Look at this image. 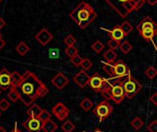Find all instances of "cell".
<instances>
[{
	"mask_svg": "<svg viewBox=\"0 0 157 132\" xmlns=\"http://www.w3.org/2000/svg\"><path fill=\"white\" fill-rule=\"evenodd\" d=\"M44 82L33 72L26 71L19 85L15 87L20 93V99L26 105H32L39 97V89Z\"/></svg>",
	"mask_w": 157,
	"mask_h": 132,
	"instance_id": "6da1fadb",
	"label": "cell"
},
{
	"mask_svg": "<svg viewBox=\"0 0 157 132\" xmlns=\"http://www.w3.org/2000/svg\"><path fill=\"white\" fill-rule=\"evenodd\" d=\"M69 17L80 28L85 29L97 18V13L89 3L82 1L69 13Z\"/></svg>",
	"mask_w": 157,
	"mask_h": 132,
	"instance_id": "7a4b0ae2",
	"label": "cell"
},
{
	"mask_svg": "<svg viewBox=\"0 0 157 132\" xmlns=\"http://www.w3.org/2000/svg\"><path fill=\"white\" fill-rule=\"evenodd\" d=\"M121 18H126L132 11H138L146 0H105Z\"/></svg>",
	"mask_w": 157,
	"mask_h": 132,
	"instance_id": "3957f363",
	"label": "cell"
},
{
	"mask_svg": "<svg viewBox=\"0 0 157 132\" xmlns=\"http://www.w3.org/2000/svg\"><path fill=\"white\" fill-rule=\"evenodd\" d=\"M123 87L126 97L128 99H132L141 90L140 83L138 81V80L133 78L131 74L123 80Z\"/></svg>",
	"mask_w": 157,
	"mask_h": 132,
	"instance_id": "277c9868",
	"label": "cell"
},
{
	"mask_svg": "<svg viewBox=\"0 0 157 132\" xmlns=\"http://www.w3.org/2000/svg\"><path fill=\"white\" fill-rule=\"evenodd\" d=\"M113 112L112 105L108 103L107 100H104L100 102L94 109V114L98 116L100 122L105 121Z\"/></svg>",
	"mask_w": 157,
	"mask_h": 132,
	"instance_id": "5b68a950",
	"label": "cell"
},
{
	"mask_svg": "<svg viewBox=\"0 0 157 132\" xmlns=\"http://www.w3.org/2000/svg\"><path fill=\"white\" fill-rule=\"evenodd\" d=\"M94 92H101L103 89H105L106 86H108L106 82V79L103 78L99 73H94L93 76H91L89 84H88Z\"/></svg>",
	"mask_w": 157,
	"mask_h": 132,
	"instance_id": "8992f818",
	"label": "cell"
},
{
	"mask_svg": "<svg viewBox=\"0 0 157 132\" xmlns=\"http://www.w3.org/2000/svg\"><path fill=\"white\" fill-rule=\"evenodd\" d=\"M111 92H112V95H113L112 100L117 104H119L124 100V98L126 97L124 87H123V81L120 83H117L116 85L111 86Z\"/></svg>",
	"mask_w": 157,
	"mask_h": 132,
	"instance_id": "52a82bcc",
	"label": "cell"
},
{
	"mask_svg": "<svg viewBox=\"0 0 157 132\" xmlns=\"http://www.w3.org/2000/svg\"><path fill=\"white\" fill-rule=\"evenodd\" d=\"M115 65V76L117 78L124 79L130 75V70L128 66L124 63L123 60H118L114 62Z\"/></svg>",
	"mask_w": 157,
	"mask_h": 132,
	"instance_id": "ba28073f",
	"label": "cell"
},
{
	"mask_svg": "<svg viewBox=\"0 0 157 132\" xmlns=\"http://www.w3.org/2000/svg\"><path fill=\"white\" fill-rule=\"evenodd\" d=\"M12 87L11 73L7 69H2L0 70V88L6 91Z\"/></svg>",
	"mask_w": 157,
	"mask_h": 132,
	"instance_id": "9c48e42d",
	"label": "cell"
},
{
	"mask_svg": "<svg viewBox=\"0 0 157 132\" xmlns=\"http://www.w3.org/2000/svg\"><path fill=\"white\" fill-rule=\"evenodd\" d=\"M23 126L29 132H40L43 129V123L39 118L29 117L25 122H23Z\"/></svg>",
	"mask_w": 157,
	"mask_h": 132,
	"instance_id": "30bf717a",
	"label": "cell"
},
{
	"mask_svg": "<svg viewBox=\"0 0 157 132\" xmlns=\"http://www.w3.org/2000/svg\"><path fill=\"white\" fill-rule=\"evenodd\" d=\"M90 79L91 77L88 75V73L85 70H82L73 77V81L77 83L81 88H84L89 84Z\"/></svg>",
	"mask_w": 157,
	"mask_h": 132,
	"instance_id": "8fae6325",
	"label": "cell"
},
{
	"mask_svg": "<svg viewBox=\"0 0 157 132\" xmlns=\"http://www.w3.org/2000/svg\"><path fill=\"white\" fill-rule=\"evenodd\" d=\"M137 30L139 33L144 30H157V24L151 20V18H150L149 16H146L137 25Z\"/></svg>",
	"mask_w": 157,
	"mask_h": 132,
	"instance_id": "7c38bea8",
	"label": "cell"
},
{
	"mask_svg": "<svg viewBox=\"0 0 157 132\" xmlns=\"http://www.w3.org/2000/svg\"><path fill=\"white\" fill-rule=\"evenodd\" d=\"M36 40L43 45L45 46L48 44L52 40H53V34L45 28H43L36 35H35Z\"/></svg>",
	"mask_w": 157,
	"mask_h": 132,
	"instance_id": "4fadbf2b",
	"label": "cell"
},
{
	"mask_svg": "<svg viewBox=\"0 0 157 132\" xmlns=\"http://www.w3.org/2000/svg\"><path fill=\"white\" fill-rule=\"evenodd\" d=\"M52 84L58 90H63L69 82V80L67 77H66L63 73L59 72L57 73L52 80H51Z\"/></svg>",
	"mask_w": 157,
	"mask_h": 132,
	"instance_id": "5bb4252c",
	"label": "cell"
},
{
	"mask_svg": "<svg viewBox=\"0 0 157 132\" xmlns=\"http://www.w3.org/2000/svg\"><path fill=\"white\" fill-rule=\"evenodd\" d=\"M103 30L105 31V32H107L109 33V36L111 38L116 39V40H118V41H122L126 37L125 33L123 32V31H122V29L120 28L119 25L115 26L112 30H106V29H103Z\"/></svg>",
	"mask_w": 157,
	"mask_h": 132,
	"instance_id": "9a60e30c",
	"label": "cell"
},
{
	"mask_svg": "<svg viewBox=\"0 0 157 132\" xmlns=\"http://www.w3.org/2000/svg\"><path fill=\"white\" fill-rule=\"evenodd\" d=\"M43 111V109L36 104H33L31 105V107L28 109L27 111V115L29 117H33V118H38V116L40 115L41 112Z\"/></svg>",
	"mask_w": 157,
	"mask_h": 132,
	"instance_id": "2e32d148",
	"label": "cell"
},
{
	"mask_svg": "<svg viewBox=\"0 0 157 132\" xmlns=\"http://www.w3.org/2000/svg\"><path fill=\"white\" fill-rule=\"evenodd\" d=\"M140 35L147 42H152L153 38L157 35V30H144L140 32Z\"/></svg>",
	"mask_w": 157,
	"mask_h": 132,
	"instance_id": "e0dca14e",
	"label": "cell"
},
{
	"mask_svg": "<svg viewBox=\"0 0 157 132\" xmlns=\"http://www.w3.org/2000/svg\"><path fill=\"white\" fill-rule=\"evenodd\" d=\"M117 55L115 52V50L110 49V48L108 50H106L104 54V58L108 63H114L115 60L117 59Z\"/></svg>",
	"mask_w": 157,
	"mask_h": 132,
	"instance_id": "ac0fdd59",
	"label": "cell"
},
{
	"mask_svg": "<svg viewBox=\"0 0 157 132\" xmlns=\"http://www.w3.org/2000/svg\"><path fill=\"white\" fill-rule=\"evenodd\" d=\"M57 128V125L52 120L49 119L48 121H46L45 123L43 124V129L44 132H55V130H56Z\"/></svg>",
	"mask_w": 157,
	"mask_h": 132,
	"instance_id": "d6986e66",
	"label": "cell"
},
{
	"mask_svg": "<svg viewBox=\"0 0 157 132\" xmlns=\"http://www.w3.org/2000/svg\"><path fill=\"white\" fill-rule=\"evenodd\" d=\"M103 70L108 74L110 77H114L115 76V65L114 63H104L103 64Z\"/></svg>",
	"mask_w": 157,
	"mask_h": 132,
	"instance_id": "ffe728a7",
	"label": "cell"
},
{
	"mask_svg": "<svg viewBox=\"0 0 157 132\" xmlns=\"http://www.w3.org/2000/svg\"><path fill=\"white\" fill-rule=\"evenodd\" d=\"M16 51H17L21 55H25L30 51V47H29L24 42H21V43L16 46Z\"/></svg>",
	"mask_w": 157,
	"mask_h": 132,
	"instance_id": "44dd1931",
	"label": "cell"
},
{
	"mask_svg": "<svg viewBox=\"0 0 157 132\" xmlns=\"http://www.w3.org/2000/svg\"><path fill=\"white\" fill-rule=\"evenodd\" d=\"M8 97H9V99L10 101L15 103V102H17L20 99V93H19V92L17 91V89L15 87H11L10 91L8 93Z\"/></svg>",
	"mask_w": 157,
	"mask_h": 132,
	"instance_id": "7402d4cb",
	"label": "cell"
},
{
	"mask_svg": "<svg viewBox=\"0 0 157 132\" xmlns=\"http://www.w3.org/2000/svg\"><path fill=\"white\" fill-rule=\"evenodd\" d=\"M119 26H120V28L122 29V31H123V32L125 33L126 36L128 35V34L132 32V30H133L132 25H131V24L129 23V21H123Z\"/></svg>",
	"mask_w": 157,
	"mask_h": 132,
	"instance_id": "603a6c76",
	"label": "cell"
},
{
	"mask_svg": "<svg viewBox=\"0 0 157 132\" xmlns=\"http://www.w3.org/2000/svg\"><path fill=\"white\" fill-rule=\"evenodd\" d=\"M80 106H81L85 112H88V111H90V109L93 108L94 104H93V102H92L89 98H85V99H83V100L81 102Z\"/></svg>",
	"mask_w": 157,
	"mask_h": 132,
	"instance_id": "cb8c5ba5",
	"label": "cell"
},
{
	"mask_svg": "<svg viewBox=\"0 0 157 132\" xmlns=\"http://www.w3.org/2000/svg\"><path fill=\"white\" fill-rule=\"evenodd\" d=\"M61 128L64 132H72L75 129V125L70 120H66L61 126Z\"/></svg>",
	"mask_w": 157,
	"mask_h": 132,
	"instance_id": "d4e9b609",
	"label": "cell"
},
{
	"mask_svg": "<svg viewBox=\"0 0 157 132\" xmlns=\"http://www.w3.org/2000/svg\"><path fill=\"white\" fill-rule=\"evenodd\" d=\"M11 79H12V87H17L22 79V75H21L18 71H14L11 73Z\"/></svg>",
	"mask_w": 157,
	"mask_h": 132,
	"instance_id": "484cf974",
	"label": "cell"
},
{
	"mask_svg": "<svg viewBox=\"0 0 157 132\" xmlns=\"http://www.w3.org/2000/svg\"><path fill=\"white\" fill-rule=\"evenodd\" d=\"M130 125H131V126H132L134 129L139 130L140 128H141V127H142V126L144 125V123H143V121H142V119H141L140 117L136 116V117L131 121Z\"/></svg>",
	"mask_w": 157,
	"mask_h": 132,
	"instance_id": "4316f807",
	"label": "cell"
},
{
	"mask_svg": "<svg viewBox=\"0 0 157 132\" xmlns=\"http://www.w3.org/2000/svg\"><path fill=\"white\" fill-rule=\"evenodd\" d=\"M119 48H120V50H121V52H122L123 54L127 55V54H128V53L132 50V45L130 44L129 42L124 41L123 43H121Z\"/></svg>",
	"mask_w": 157,
	"mask_h": 132,
	"instance_id": "83f0119b",
	"label": "cell"
},
{
	"mask_svg": "<svg viewBox=\"0 0 157 132\" xmlns=\"http://www.w3.org/2000/svg\"><path fill=\"white\" fill-rule=\"evenodd\" d=\"M101 94H102V96L105 98V100H107V101H109V100H112V92H111V87L108 85V86H106L105 89H103L101 92Z\"/></svg>",
	"mask_w": 157,
	"mask_h": 132,
	"instance_id": "f1b7e54d",
	"label": "cell"
},
{
	"mask_svg": "<svg viewBox=\"0 0 157 132\" xmlns=\"http://www.w3.org/2000/svg\"><path fill=\"white\" fill-rule=\"evenodd\" d=\"M92 48H93V50H94L95 53L99 54V53H101V52L104 50V48H105V44H104L101 41L97 40L96 42H94V43L92 44Z\"/></svg>",
	"mask_w": 157,
	"mask_h": 132,
	"instance_id": "f546056e",
	"label": "cell"
},
{
	"mask_svg": "<svg viewBox=\"0 0 157 132\" xmlns=\"http://www.w3.org/2000/svg\"><path fill=\"white\" fill-rule=\"evenodd\" d=\"M38 118L41 120V122L44 124V123H45L46 121H48L49 119H51V114L47 111V110H45V109H43V111L41 112V114H40V115L38 116Z\"/></svg>",
	"mask_w": 157,
	"mask_h": 132,
	"instance_id": "4dcf8cb0",
	"label": "cell"
},
{
	"mask_svg": "<svg viewBox=\"0 0 157 132\" xmlns=\"http://www.w3.org/2000/svg\"><path fill=\"white\" fill-rule=\"evenodd\" d=\"M65 53L67 56H69L70 58L73 57L74 55H76L78 54V48L75 47L74 45L71 46H67V48L65 49Z\"/></svg>",
	"mask_w": 157,
	"mask_h": 132,
	"instance_id": "1f68e13d",
	"label": "cell"
},
{
	"mask_svg": "<svg viewBox=\"0 0 157 132\" xmlns=\"http://www.w3.org/2000/svg\"><path fill=\"white\" fill-rule=\"evenodd\" d=\"M66 108V106H65V104H63V103H57L53 108H52V112H53V114L56 116L59 113H61L64 109Z\"/></svg>",
	"mask_w": 157,
	"mask_h": 132,
	"instance_id": "d6a6232c",
	"label": "cell"
},
{
	"mask_svg": "<svg viewBox=\"0 0 157 132\" xmlns=\"http://www.w3.org/2000/svg\"><path fill=\"white\" fill-rule=\"evenodd\" d=\"M145 75L150 79V80H153L156 75H157V70H155L153 67H149L146 70H145Z\"/></svg>",
	"mask_w": 157,
	"mask_h": 132,
	"instance_id": "836d02e7",
	"label": "cell"
},
{
	"mask_svg": "<svg viewBox=\"0 0 157 132\" xmlns=\"http://www.w3.org/2000/svg\"><path fill=\"white\" fill-rule=\"evenodd\" d=\"M81 67H82V69L83 70L87 71L93 67V62L89 58H83V60H82V62L81 64Z\"/></svg>",
	"mask_w": 157,
	"mask_h": 132,
	"instance_id": "e575fe53",
	"label": "cell"
},
{
	"mask_svg": "<svg viewBox=\"0 0 157 132\" xmlns=\"http://www.w3.org/2000/svg\"><path fill=\"white\" fill-rule=\"evenodd\" d=\"M82 60H83V58L78 54H77L76 55H74L73 57L70 58V62L75 66V67H80Z\"/></svg>",
	"mask_w": 157,
	"mask_h": 132,
	"instance_id": "d590c367",
	"label": "cell"
},
{
	"mask_svg": "<svg viewBox=\"0 0 157 132\" xmlns=\"http://www.w3.org/2000/svg\"><path fill=\"white\" fill-rule=\"evenodd\" d=\"M77 40L76 38L72 35V34H68L65 37L64 39V43L67 45V46H71V45H74L76 43Z\"/></svg>",
	"mask_w": 157,
	"mask_h": 132,
	"instance_id": "8d00e7d4",
	"label": "cell"
},
{
	"mask_svg": "<svg viewBox=\"0 0 157 132\" xmlns=\"http://www.w3.org/2000/svg\"><path fill=\"white\" fill-rule=\"evenodd\" d=\"M121 41H118V40H116V39H113L111 38L108 42H107V45L109 46L110 49H113V50H116L117 48H118L121 44L120 43Z\"/></svg>",
	"mask_w": 157,
	"mask_h": 132,
	"instance_id": "74e56055",
	"label": "cell"
},
{
	"mask_svg": "<svg viewBox=\"0 0 157 132\" xmlns=\"http://www.w3.org/2000/svg\"><path fill=\"white\" fill-rule=\"evenodd\" d=\"M69 113H70L69 109H68L67 107H66V108H65L61 113H59V114L56 115V117H57V119H58V120H60V121H64L66 118H67V116H68Z\"/></svg>",
	"mask_w": 157,
	"mask_h": 132,
	"instance_id": "f35d334b",
	"label": "cell"
},
{
	"mask_svg": "<svg viewBox=\"0 0 157 132\" xmlns=\"http://www.w3.org/2000/svg\"><path fill=\"white\" fill-rule=\"evenodd\" d=\"M48 92H49L48 88H47V87L45 86V84L44 83V84L41 86V88L39 89V97H41V98L44 97V96L48 93Z\"/></svg>",
	"mask_w": 157,
	"mask_h": 132,
	"instance_id": "ab89813d",
	"label": "cell"
},
{
	"mask_svg": "<svg viewBox=\"0 0 157 132\" xmlns=\"http://www.w3.org/2000/svg\"><path fill=\"white\" fill-rule=\"evenodd\" d=\"M10 106V104L6 99L0 100V109H1L2 111H6Z\"/></svg>",
	"mask_w": 157,
	"mask_h": 132,
	"instance_id": "60d3db41",
	"label": "cell"
},
{
	"mask_svg": "<svg viewBox=\"0 0 157 132\" xmlns=\"http://www.w3.org/2000/svg\"><path fill=\"white\" fill-rule=\"evenodd\" d=\"M148 130L150 132H157V120H153L148 126Z\"/></svg>",
	"mask_w": 157,
	"mask_h": 132,
	"instance_id": "b9f144b4",
	"label": "cell"
},
{
	"mask_svg": "<svg viewBox=\"0 0 157 132\" xmlns=\"http://www.w3.org/2000/svg\"><path fill=\"white\" fill-rule=\"evenodd\" d=\"M151 102L154 104V105H157V92H154L151 94V98H150Z\"/></svg>",
	"mask_w": 157,
	"mask_h": 132,
	"instance_id": "7bdbcfd3",
	"label": "cell"
},
{
	"mask_svg": "<svg viewBox=\"0 0 157 132\" xmlns=\"http://www.w3.org/2000/svg\"><path fill=\"white\" fill-rule=\"evenodd\" d=\"M5 45H6V42L2 39L1 36H0V50H1Z\"/></svg>",
	"mask_w": 157,
	"mask_h": 132,
	"instance_id": "ee69618b",
	"label": "cell"
},
{
	"mask_svg": "<svg viewBox=\"0 0 157 132\" xmlns=\"http://www.w3.org/2000/svg\"><path fill=\"white\" fill-rule=\"evenodd\" d=\"M146 2L151 6H154L157 4V0H146Z\"/></svg>",
	"mask_w": 157,
	"mask_h": 132,
	"instance_id": "f6af8a7d",
	"label": "cell"
},
{
	"mask_svg": "<svg viewBox=\"0 0 157 132\" xmlns=\"http://www.w3.org/2000/svg\"><path fill=\"white\" fill-rule=\"evenodd\" d=\"M6 25V22H5V21L0 17V30H1L4 26Z\"/></svg>",
	"mask_w": 157,
	"mask_h": 132,
	"instance_id": "bcb514c9",
	"label": "cell"
},
{
	"mask_svg": "<svg viewBox=\"0 0 157 132\" xmlns=\"http://www.w3.org/2000/svg\"><path fill=\"white\" fill-rule=\"evenodd\" d=\"M11 132H21V130H20V129L17 127V123L15 124V128H14V129H13Z\"/></svg>",
	"mask_w": 157,
	"mask_h": 132,
	"instance_id": "7dc6e473",
	"label": "cell"
},
{
	"mask_svg": "<svg viewBox=\"0 0 157 132\" xmlns=\"http://www.w3.org/2000/svg\"><path fill=\"white\" fill-rule=\"evenodd\" d=\"M0 132H8L4 127H2V126H0Z\"/></svg>",
	"mask_w": 157,
	"mask_h": 132,
	"instance_id": "c3c4849f",
	"label": "cell"
},
{
	"mask_svg": "<svg viewBox=\"0 0 157 132\" xmlns=\"http://www.w3.org/2000/svg\"><path fill=\"white\" fill-rule=\"evenodd\" d=\"M94 132H103L102 130H100V129H96L95 131H94Z\"/></svg>",
	"mask_w": 157,
	"mask_h": 132,
	"instance_id": "681fc988",
	"label": "cell"
},
{
	"mask_svg": "<svg viewBox=\"0 0 157 132\" xmlns=\"http://www.w3.org/2000/svg\"><path fill=\"white\" fill-rule=\"evenodd\" d=\"M2 1H3V0H0V3H1V2H2Z\"/></svg>",
	"mask_w": 157,
	"mask_h": 132,
	"instance_id": "f907efd6",
	"label": "cell"
},
{
	"mask_svg": "<svg viewBox=\"0 0 157 132\" xmlns=\"http://www.w3.org/2000/svg\"><path fill=\"white\" fill-rule=\"evenodd\" d=\"M0 93H1V88H0Z\"/></svg>",
	"mask_w": 157,
	"mask_h": 132,
	"instance_id": "816d5d0a",
	"label": "cell"
},
{
	"mask_svg": "<svg viewBox=\"0 0 157 132\" xmlns=\"http://www.w3.org/2000/svg\"><path fill=\"white\" fill-rule=\"evenodd\" d=\"M0 115H1V112H0Z\"/></svg>",
	"mask_w": 157,
	"mask_h": 132,
	"instance_id": "f5cc1de1",
	"label": "cell"
},
{
	"mask_svg": "<svg viewBox=\"0 0 157 132\" xmlns=\"http://www.w3.org/2000/svg\"><path fill=\"white\" fill-rule=\"evenodd\" d=\"M0 36H1V34H0Z\"/></svg>",
	"mask_w": 157,
	"mask_h": 132,
	"instance_id": "db71d44e",
	"label": "cell"
}]
</instances>
